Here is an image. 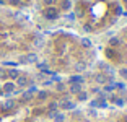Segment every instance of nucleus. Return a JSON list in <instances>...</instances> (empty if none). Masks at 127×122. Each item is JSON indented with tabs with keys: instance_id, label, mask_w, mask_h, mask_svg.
Masks as SVG:
<instances>
[{
	"instance_id": "nucleus-1",
	"label": "nucleus",
	"mask_w": 127,
	"mask_h": 122,
	"mask_svg": "<svg viewBox=\"0 0 127 122\" xmlns=\"http://www.w3.org/2000/svg\"><path fill=\"white\" fill-rule=\"evenodd\" d=\"M44 16H46V20H56L59 16V10L54 7H49L44 10Z\"/></svg>"
},
{
	"instance_id": "nucleus-2",
	"label": "nucleus",
	"mask_w": 127,
	"mask_h": 122,
	"mask_svg": "<svg viewBox=\"0 0 127 122\" xmlns=\"http://www.w3.org/2000/svg\"><path fill=\"white\" fill-rule=\"evenodd\" d=\"M20 62H23V63H36L37 62V54H34V52L26 54V56H23L21 59H20Z\"/></svg>"
},
{
	"instance_id": "nucleus-3",
	"label": "nucleus",
	"mask_w": 127,
	"mask_h": 122,
	"mask_svg": "<svg viewBox=\"0 0 127 122\" xmlns=\"http://www.w3.org/2000/svg\"><path fill=\"white\" fill-rule=\"evenodd\" d=\"M57 104H59V107H62V109H65V111L75 109V103H72V101H68V99H60Z\"/></svg>"
},
{
	"instance_id": "nucleus-4",
	"label": "nucleus",
	"mask_w": 127,
	"mask_h": 122,
	"mask_svg": "<svg viewBox=\"0 0 127 122\" xmlns=\"http://www.w3.org/2000/svg\"><path fill=\"white\" fill-rule=\"evenodd\" d=\"M15 88H16V85L13 83V81H7V83L3 85V93L5 94H13Z\"/></svg>"
},
{
	"instance_id": "nucleus-5",
	"label": "nucleus",
	"mask_w": 127,
	"mask_h": 122,
	"mask_svg": "<svg viewBox=\"0 0 127 122\" xmlns=\"http://www.w3.org/2000/svg\"><path fill=\"white\" fill-rule=\"evenodd\" d=\"M33 46H34V47H37V49H41L42 46H44V37H42V36H36V37H34V41H33Z\"/></svg>"
},
{
	"instance_id": "nucleus-6",
	"label": "nucleus",
	"mask_w": 127,
	"mask_h": 122,
	"mask_svg": "<svg viewBox=\"0 0 127 122\" xmlns=\"http://www.w3.org/2000/svg\"><path fill=\"white\" fill-rule=\"evenodd\" d=\"M70 93L72 94H78L80 91H82V85H78V83H70Z\"/></svg>"
},
{
	"instance_id": "nucleus-7",
	"label": "nucleus",
	"mask_w": 127,
	"mask_h": 122,
	"mask_svg": "<svg viewBox=\"0 0 127 122\" xmlns=\"http://www.w3.org/2000/svg\"><path fill=\"white\" fill-rule=\"evenodd\" d=\"M15 85H18V86H26V85H28V78L20 75V77L16 78V83H15Z\"/></svg>"
},
{
	"instance_id": "nucleus-8",
	"label": "nucleus",
	"mask_w": 127,
	"mask_h": 122,
	"mask_svg": "<svg viewBox=\"0 0 127 122\" xmlns=\"http://www.w3.org/2000/svg\"><path fill=\"white\" fill-rule=\"evenodd\" d=\"M7 75L11 78V80H16V78L20 77V72L16 70V68H11V70H8V72H7Z\"/></svg>"
},
{
	"instance_id": "nucleus-9",
	"label": "nucleus",
	"mask_w": 127,
	"mask_h": 122,
	"mask_svg": "<svg viewBox=\"0 0 127 122\" xmlns=\"http://www.w3.org/2000/svg\"><path fill=\"white\" fill-rule=\"evenodd\" d=\"M83 77H80V75H73V77H70V83H78V85H82L83 83Z\"/></svg>"
},
{
	"instance_id": "nucleus-10",
	"label": "nucleus",
	"mask_w": 127,
	"mask_h": 122,
	"mask_svg": "<svg viewBox=\"0 0 127 122\" xmlns=\"http://www.w3.org/2000/svg\"><path fill=\"white\" fill-rule=\"evenodd\" d=\"M13 107H15V101L13 99H7L3 103V109H7V111L8 109H13Z\"/></svg>"
},
{
	"instance_id": "nucleus-11",
	"label": "nucleus",
	"mask_w": 127,
	"mask_h": 122,
	"mask_svg": "<svg viewBox=\"0 0 127 122\" xmlns=\"http://www.w3.org/2000/svg\"><path fill=\"white\" fill-rule=\"evenodd\" d=\"M52 119H54L56 122H64V121H65V114H62V112L57 111V112H56V116H54Z\"/></svg>"
},
{
	"instance_id": "nucleus-12",
	"label": "nucleus",
	"mask_w": 127,
	"mask_h": 122,
	"mask_svg": "<svg viewBox=\"0 0 127 122\" xmlns=\"http://www.w3.org/2000/svg\"><path fill=\"white\" fill-rule=\"evenodd\" d=\"M75 70H77V72H85V70H86V63H85V62L75 63Z\"/></svg>"
},
{
	"instance_id": "nucleus-13",
	"label": "nucleus",
	"mask_w": 127,
	"mask_h": 122,
	"mask_svg": "<svg viewBox=\"0 0 127 122\" xmlns=\"http://www.w3.org/2000/svg\"><path fill=\"white\" fill-rule=\"evenodd\" d=\"M70 7H72L70 0H64V2H62V8H64V10H70Z\"/></svg>"
},
{
	"instance_id": "nucleus-14",
	"label": "nucleus",
	"mask_w": 127,
	"mask_h": 122,
	"mask_svg": "<svg viewBox=\"0 0 127 122\" xmlns=\"http://www.w3.org/2000/svg\"><path fill=\"white\" fill-rule=\"evenodd\" d=\"M47 98V91H37V99H46Z\"/></svg>"
},
{
	"instance_id": "nucleus-15",
	"label": "nucleus",
	"mask_w": 127,
	"mask_h": 122,
	"mask_svg": "<svg viewBox=\"0 0 127 122\" xmlns=\"http://www.w3.org/2000/svg\"><path fill=\"white\" fill-rule=\"evenodd\" d=\"M82 46H83V47H91V41L86 39V37H83V39H82Z\"/></svg>"
},
{
	"instance_id": "nucleus-16",
	"label": "nucleus",
	"mask_w": 127,
	"mask_h": 122,
	"mask_svg": "<svg viewBox=\"0 0 127 122\" xmlns=\"http://www.w3.org/2000/svg\"><path fill=\"white\" fill-rule=\"evenodd\" d=\"M86 99H88V94L83 93V91H80L78 93V101H86Z\"/></svg>"
},
{
	"instance_id": "nucleus-17",
	"label": "nucleus",
	"mask_w": 127,
	"mask_h": 122,
	"mask_svg": "<svg viewBox=\"0 0 127 122\" xmlns=\"http://www.w3.org/2000/svg\"><path fill=\"white\" fill-rule=\"evenodd\" d=\"M31 98H33V93H30V91H25V93H23V99H25V101H30Z\"/></svg>"
},
{
	"instance_id": "nucleus-18",
	"label": "nucleus",
	"mask_w": 127,
	"mask_h": 122,
	"mask_svg": "<svg viewBox=\"0 0 127 122\" xmlns=\"http://www.w3.org/2000/svg\"><path fill=\"white\" fill-rule=\"evenodd\" d=\"M96 81L103 85V83H106V77L104 75H96Z\"/></svg>"
},
{
	"instance_id": "nucleus-19",
	"label": "nucleus",
	"mask_w": 127,
	"mask_h": 122,
	"mask_svg": "<svg viewBox=\"0 0 127 122\" xmlns=\"http://www.w3.org/2000/svg\"><path fill=\"white\" fill-rule=\"evenodd\" d=\"M57 109H59V104L57 103H51L49 104V111H57Z\"/></svg>"
},
{
	"instance_id": "nucleus-20",
	"label": "nucleus",
	"mask_w": 127,
	"mask_h": 122,
	"mask_svg": "<svg viewBox=\"0 0 127 122\" xmlns=\"http://www.w3.org/2000/svg\"><path fill=\"white\" fill-rule=\"evenodd\" d=\"M119 75H121L122 78H127V68H126V67H122V68L119 70Z\"/></svg>"
},
{
	"instance_id": "nucleus-21",
	"label": "nucleus",
	"mask_w": 127,
	"mask_h": 122,
	"mask_svg": "<svg viewBox=\"0 0 127 122\" xmlns=\"http://www.w3.org/2000/svg\"><path fill=\"white\" fill-rule=\"evenodd\" d=\"M109 44L111 46H117L119 44V39H117V37H111V39H109Z\"/></svg>"
},
{
	"instance_id": "nucleus-22",
	"label": "nucleus",
	"mask_w": 127,
	"mask_h": 122,
	"mask_svg": "<svg viewBox=\"0 0 127 122\" xmlns=\"http://www.w3.org/2000/svg\"><path fill=\"white\" fill-rule=\"evenodd\" d=\"M56 88H57V91H64V90H65V85H64V83H60V81H59V83H57V86H56Z\"/></svg>"
},
{
	"instance_id": "nucleus-23",
	"label": "nucleus",
	"mask_w": 127,
	"mask_h": 122,
	"mask_svg": "<svg viewBox=\"0 0 127 122\" xmlns=\"http://www.w3.org/2000/svg\"><path fill=\"white\" fill-rule=\"evenodd\" d=\"M114 88H116V85H114V83H111V85H108V86H106V91H112V90H114Z\"/></svg>"
},
{
	"instance_id": "nucleus-24",
	"label": "nucleus",
	"mask_w": 127,
	"mask_h": 122,
	"mask_svg": "<svg viewBox=\"0 0 127 122\" xmlns=\"http://www.w3.org/2000/svg\"><path fill=\"white\" fill-rule=\"evenodd\" d=\"M67 20H68V21H73V20H75V15H73V13H72V15H67Z\"/></svg>"
},
{
	"instance_id": "nucleus-25",
	"label": "nucleus",
	"mask_w": 127,
	"mask_h": 122,
	"mask_svg": "<svg viewBox=\"0 0 127 122\" xmlns=\"http://www.w3.org/2000/svg\"><path fill=\"white\" fill-rule=\"evenodd\" d=\"M37 67H39L41 70H46V68H47V65H46V63H39V65H37Z\"/></svg>"
},
{
	"instance_id": "nucleus-26",
	"label": "nucleus",
	"mask_w": 127,
	"mask_h": 122,
	"mask_svg": "<svg viewBox=\"0 0 127 122\" xmlns=\"http://www.w3.org/2000/svg\"><path fill=\"white\" fill-rule=\"evenodd\" d=\"M83 30H85L86 33H90V31H91V26H88V25H86V26H83Z\"/></svg>"
},
{
	"instance_id": "nucleus-27",
	"label": "nucleus",
	"mask_w": 127,
	"mask_h": 122,
	"mask_svg": "<svg viewBox=\"0 0 127 122\" xmlns=\"http://www.w3.org/2000/svg\"><path fill=\"white\" fill-rule=\"evenodd\" d=\"M116 104H117V106H122L124 101H122V99H117V101H116Z\"/></svg>"
},
{
	"instance_id": "nucleus-28",
	"label": "nucleus",
	"mask_w": 127,
	"mask_h": 122,
	"mask_svg": "<svg viewBox=\"0 0 127 122\" xmlns=\"http://www.w3.org/2000/svg\"><path fill=\"white\" fill-rule=\"evenodd\" d=\"M52 2H54V0H44V3H46V5H51Z\"/></svg>"
},
{
	"instance_id": "nucleus-29",
	"label": "nucleus",
	"mask_w": 127,
	"mask_h": 122,
	"mask_svg": "<svg viewBox=\"0 0 127 122\" xmlns=\"http://www.w3.org/2000/svg\"><path fill=\"white\" fill-rule=\"evenodd\" d=\"M20 0H11V3H18Z\"/></svg>"
},
{
	"instance_id": "nucleus-30",
	"label": "nucleus",
	"mask_w": 127,
	"mask_h": 122,
	"mask_svg": "<svg viewBox=\"0 0 127 122\" xmlns=\"http://www.w3.org/2000/svg\"><path fill=\"white\" fill-rule=\"evenodd\" d=\"M0 15H2V8H0Z\"/></svg>"
}]
</instances>
